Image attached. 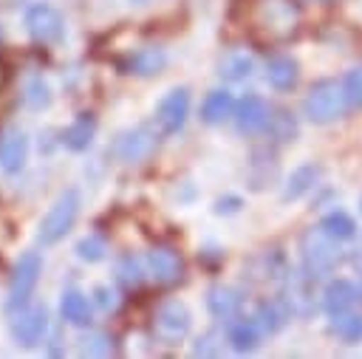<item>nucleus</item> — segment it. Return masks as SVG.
I'll use <instances>...</instances> for the list:
<instances>
[{"label": "nucleus", "instance_id": "1", "mask_svg": "<svg viewBox=\"0 0 362 359\" xmlns=\"http://www.w3.org/2000/svg\"><path fill=\"white\" fill-rule=\"evenodd\" d=\"M79 209H82V192L76 187H65L54 198V204L48 206V212L40 218V223H37V240L42 246L59 243L74 229V223L79 218Z\"/></svg>", "mask_w": 362, "mask_h": 359}, {"label": "nucleus", "instance_id": "2", "mask_svg": "<svg viewBox=\"0 0 362 359\" xmlns=\"http://www.w3.org/2000/svg\"><path fill=\"white\" fill-rule=\"evenodd\" d=\"M339 240H334L322 226H311L308 232H303L300 237V257H303V271L311 280H322L328 274H334L337 263H339Z\"/></svg>", "mask_w": 362, "mask_h": 359}, {"label": "nucleus", "instance_id": "3", "mask_svg": "<svg viewBox=\"0 0 362 359\" xmlns=\"http://www.w3.org/2000/svg\"><path fill=\"white\" fill-rule=\"evenodd\" d=\"M23 25L28 31V37L40 45H59L65 40L68 23L65 14L51 3V0H34L25 6L23 14Z\"/></svg>", "mask_w": 362, "mask_h": 359}, {"label": "nucleus", "instance_id": "4", "mask_svg": "<svg viewBox=\"0 0 362 359\" xmlns=\"http://www.w3.org/2000/svg\"><path fill=\"white\" fill-rule=\"evenodd\" d=\"M345 110V93L334 79H320L308 88L303 99V116L311 124H331Z\"/></svg>", "mask_w": 362, "mask_h": 359}, {"label": "nucleus", "instance_id": "5", "mask_svg": "<svg viewBox=\"0 0 362 359\" xmlns=\"http://www.w3.org/2000/svg\"><path fill=\"white\" fill-rule=\"evenodd\" d=\"M40 274H42L40 252H23L14 263V269H11V277H8V297H6V311L8 314L31 302L34 288L40 283Z\"/></svg>", "mask_w": 362, "mask_h": 359}, {"label": "nucleus", "instance_id": "6", "mask_svg": "<svg viewBox=\"0 0 362 359\" xmlns=\"http://www.w3.org/2000/svg\"><path fill=\"white\" fill-rule=\"evenodd\" d=\"M192 328V311L187 308V302L181 300H164L158 308H156V317H153V331H156V339L161 345H178Z\"/></svg>", "mask_w": 362, "mask_h": 359}, {"label": "nucleus", "instance_id": "7", "mask_svg": "<svg viewBox=\"0 0 362 359\" xmlns=\"http://www.w3.org/2000/svg\"><path fill=\"white\" fill-rule=\"evenodd\" d=\"M156 130L147 127V124H136V127H127L116 136L113 141V155L127 164V167H136V164H144L153 153H156Z\"/></svg>", "mask_w": 362, "mask_h": 359}, {"label": "nucleus", "instance_id": "8", "mask_svg": "<svg viewBox=\"0 0 362 359\" xmlns=\"http://www.w3.org/2000/svg\"><path fill=\"white\" fill-rule=\"evenodd\" d=\"M187 116H189V90L184 85H175L156 105V130L161 136H175L184 130Z\"/></svg>", "mask_w": 362, "mask_h": 359}, {"label": "nucleus", "instance_id": "9", "mask_svg": "<svg viewBox=\"0 0 362 359\" xmlns=\"http://www.w3.org/2000/svg\"><path fill=\"white\" fill-rule=\"evenodd\" d=\"M8 334L17 345L23 348H31L37 345L45 334H48V311L45 305H23L17 311H11V319H8Z\"/></svg>", "mask_w": 362, "mask_h": 359}, {"label": "nucleus", "instance_id": "10", "mask_svg": "<svg viewBox=\"0 0 362 359\" xmlns=\"http://www.w3.org/2000/svg\"><path fill=\"white\" fill-rule=\"evenodd\" d=\"M28 161V136L23 127L11 124L0 133V170L6 175H17Z\"/></svg>", "mask_w": 362, "mask_h": 359}, {"label": "nucleus", "instance_id": "11", "mask_svg": "<svg viewBox=\"0 0 362 359\" xmlns=\"http://www.w3.org/2000/svg\"><path fill=\"white\" fill-rule=\"evenodd\" d=\"M269 119H272L269 105H266V99L257 96V93H246V96L235 105V124H238V130H240L243 136H255V133L266 130V127H269Z\"/></svg>", "mask_w": 362, "mask_h": 359}, {"label": "nucleus", "instance_id": "12", "mask_svg": "<svg viewBox=\"0 0 362 359\" xmlns=\"http://www.w3.org/2000/svg\"><path fill=\"white\" fill-rule=\"evenodd\" d=\"M147 269H150V274L156 277V283H161V286L178 283L181 274H184L181 254H178L173 246H153V249L147 252Z\"/></svg>", "mask_w": 362, "mask_h": 359}, {"label": "nucleus", "instance_id": "13", "mask_svg": "<svg viewBox=\"0 0 362 359\" xmlns=\"http://www.w3.org/2000/svg\"><path fill=\"white\" fill-rule=\"evenodd\" d=\"M260 17L266 23L269 31H280V34H288L294 25H297V6L294 0H263L260 3Z\"/></svg>", "mask_w": 362, "mask_h": 359}, {"label": "nucleus", "instance_id": "14", "mask_svg": "<svg viewBox=\"0 0 362 359\" xmlns=\"http://www.w3.org/2000/svg\"><path fill=\"white\" fill-rule=\"evenodd\" d=\"M240 305H243V297H240V291L238 288H232V286H212L209 291H206V311L215 317V319H232V317H238V311H240Z\"/></svg>", "mask_w": 362, "mask_h": 359}, {"label": "nucleus", "instance_id": "15", "mask_svg": "<svg viewBox=\"0 0 362 359\" xmlns=\"http://www.w3.org/2000/svg\"><path fill=\"white\" fill-rule=\"evenodd\" d=\"M356 300H359V288L351 280H331L322 294V308L328 317H337V314L351 311Z\"/></svg>", "mask_w": 362, "mask_h": 359}, {"label": "nucleus", "instance_id": "16", "mask_svg": "<svg viewBox=\"0 0 362 359\" xmlns=\"http://www.w3.org/2000/svg\"><path fill=\"white\" fill-rule=\"evenodd\" d=\"M167 68V51L158 48V45H144V48H136L127 59V73L133 76H156Z\"/></svg>", "mask_w": 362, "mask_h": 359}, {"label": "nucleus", "instance_id": "17", "mask_svg": "<svg viewBox=\"0 0 362 359\" xmlns=\"http://www.w3.org/2000/svg\"><path fill=\"white\" fill-rule=\"evenodd\" d=\"M320 175H322L320 164H314V161H308V164H300L297 170H291V175H288V181H286V187H283V195H280V198H283L286 204H291V201H300L303 195H308V192L317 187Z\"/></svg>", "mask_w": 362, "mask_h": 359}, {"label": "nucleus", "instance_id": "18", "mask_svg": "<svg viewBox=\"0 0 362 359\" xmlns=\"http://www.w3.org/2000/svg\"><path fill=\"white\" fill-rule=\"evenodd\" d=\"M59 317H62L68 325H76V328L90 325L93 311H90L88 294H82L79 288H65L62 297H59Z\"/></svg>", "mask_w": 362, "mask_h": 359}, {"label": "nucleus", "instance_id": "19", "mask_svg": "<svg viewBox=\"0 0 362 359\" xmlns=\"http://www.w3.org/2000/svg\"><path fill=\"white\" fill-rule=\"evenodd\" d=\"M96 136V116L93 113H79L65 130H62V144L71 150V153H82L90 147Z\"/></svg>", "mask_w": 362, "mask_h": 359}, {"label": "nucleus", "instance_id": "20", "mask_svg": "<svg viewBox=\"0 0 362 359\" xmlns=\"http://www.w3.org/2000/svg\"><path fill=\"white\" fill-rule=\"evenodd\" d=\"M266 79L272 88L277 90H291L300 79V65L294 57H286V54H277L266 62Z\"/></svg>", "mask_w": 362, "mask_h": 359}, {"label": "nucleus", "instance_id": "21", "mask_svg": "<svg viewBox=\"0 0 362 359\" xmlns=\"http://www.w3.org/2000/svg\"><path fill=\"white\" fill-rule=\"evenodd\" d=\"M260 322L257 319H246V317H232L229 328H226V339L238 353H246L252 348H257L260 342Z\"/></svg>", "mask_w": 362, "mask_h": 359}, {"label": "nucleus", "instance_id": "22", "mask_svg": "<svg viewBox=\"0 0 362 359\" xmlns=\"http://www.w3.org/2000/svg\"><path fill=\"white\" fill-rule=\"evenodd\" d=\"M229 116H235V99L229 90L218 88V90H209L204 105H201V122L206 124H223Z\"/></svg>", "mask_w": 362, "mask_h": 359}, {"label": "nucleus", "instance_id": "23", "mask_svg": "<svg viewBox=\"0 0 362 359\" xmlns=\"http://www.w3.org/2000/svg\"><path fill=\"white\" fill-rule=\"evenodd\" d=\"M252 68H255V62L246 51H226L218 62V76L226 82H243L252 76Z\"/></svg>", "mask_w": 362, "mask_h": 359}, {"label": "nucleus", "instance_id": "24", "mask_svg": "<svg viewBox=\"0 0 362 359\" xmlns=\"http://www.w3.org/2000/svg\"><path fill=\"white\" fill-rule=\"evenodd\" d=\"M288 314H291V311H288V305H286L283 300H263V302L257 305L255 319L260 322L263 334H277V331L286 325Z\"/></svg>", "mask_w": 362, "mask_h": 359}, {"label": "nucleus", "instance_id": "25", "mask_svg": "<svg viewBox=\"0 0 362 359\" xmlns=\"http://www.w3.org/2000/svg\"><path fill=\"white\" fill-rule=\"evenodd\" d=\"M23 102H25V107H31V110H48L51 107V102H54V93H51V85L37 73V76H31L28 82H25V88H23Z\"/></svg>", "mask_w": 362, "mask_h": 359}, {"label": "nucleus", "instance_id": "26", "mask_svg": "<svg viewBox=\"0 0 362 359\" xmlns=\"http://www.w3.org/2000/svg\"><path fill=\"white\" fill-rule=\"evenodd\" d=\"M331 334L348 345L354 342H362V317L354 314V311H345V314H337L331 317Z\"/></svg>", "mask_w": 362, "mask_h": 359}, {"label": "nucleus", "instance_id": "27", "mask_svg": "<svg viewBox=\"0 0 362 359\" xmlns=\"http://www.w3.org/2000/svg\"><path fill=\"white\" fill-rule=\"evenodd\" d=\"M74 252H76V257L82 263H102L107 257V240L102 235H82L76 240Z\"/></svg>", "mask_w": 362, "mask_h": 359}, {"label": "nucleus", "instance_id": "28", "mask_svg": "<svg viewBox=\"0 0 362 359\" xmlns=\"http://www.w3.org/2000/svg\"><path fill=\"white\" fill-rule=\"evenodd\" d=\"M334 240H351L354 235H356V223H354V218L348 215V212H328L325 218H322V223H320Z\"/></svg>", "mask_w": 362, "mask_h": 359}, {"label": "nucleus", "instance_id": "29", "mask_svg": "<svg viewBox=\"0 0 362 359\" xmlns=\"http://www.w3.org/2000/svg\"><path fill=\"white\" fill-rule=\"evenodd\" d=\"M116 280H119L122 286H127V288L141 286V280H144L141 260L133 257V254H122V257L116 260Z\"/></svg>", "mask_w": 362, "mask_h": 359}, {"label": "nucleus", "instance_id": "30", "mask_svg": "<svg viewBox=\"0 0 362 359\" xmlns=\"http://www.w3.org/2000/svg\"><path fill=\"white\" fill-rule=\"evenodd\" d=\"M269 130H272V136H274L277 141H291V139L297 136V119H294V113L277 110V113L269 119Z\"/></svg>", "mask_w": 362, "mask_h": 359}, {"label": "nucleus", "instance_id": "31", "mask_svg": "<svg viewBox=\"0 0 362 359\" xmlns=\"http://www.w3.org/2000/svg\"><path fill=\"white\" fill-rule=\"evenodd\" d=\"M342 93L348 107H362V65H354L342 79Z\"/></svg>", "mask_w": 362, "mask_h": 359}, {"label": "nucleus", "instance_id": "32", "mask_svg": "<svg viewBox=\"0 0 362 359\" xmlns=\"http://www.w3.org/2000/svg\"><path fill=\"white\" fill-rule=\"evenodd\" d=\"M221 339H223V336L215 334V331L201 334V336L195 339V345H192V356H218V353L223 351V342H221Z\"/></svg>", "mask_w": 362, "mask_h": 359}, {"label": "nucleus", "instance_id": "33", "mask_svg": "<svg viewBox=\"0 0 362 359\" xmlns=\"http://www.w3.org/2000/svg\"><path fill=\"white\" fill-rule=\"evenodd\" d=\"M110 351H113V345H110V339L105 334H90V336H85L79 342V353L82 356H107Z\"/></svg>", "mask_w": 362, "mask_h": 359}, {"label": "nucleus", "instance_id": "34", "mask_svg": "<svg viewBox=\"0 0 362 359\" xmlns=\"http://www.w3.org/2000/svg\"><path fill=\"white\" fill-rule=\"evenodd\" d=\"M93 300H96V305H99L102 311H113V308L119 305V297H116V291H113L110 286H96V288H93Z\"/></svg>", "mask_w": 362, "mask_h": 359}, {"label": "nucleus", "instance_id": "35", "mask_svg": "<svg viewBox=\"0 0 362 359\" xmlns=\"http://www.w3.org/2000/svg\"><path fill=\"white\" fill-rule=\"evenodd\" d=\"M240 206H243V201L238 195H223L215 201L212 209H215V215H235V212H240Z\"/></svg>", "mask_w": 362, "mask_h": 359}, {"label": "nucleus", "instance_id": "36", "mask_svg": "<svg viewBox=\"0 0 362 359\" xmlns=\"http://www.w3.org/2000/svg\"><path fill=\"white\" fill-rule=\"evenodd\" d=\"M130 3H133V6H144L147 0H130Z\"/></svg>", "mask_w": 362, "mask_h": 359}, {"label": "nucleus", "instance_id": "37", "mask_svg": "<svg viewBox=\"0 0 362 359\" xmlns=\"http://www.w3.org/2000/svg\"><path fill=\"white\" fill-rule=\"evenodd\" d=\"M359 300H362V288H359Z\"/></svg>", "mask_w": 362, "mask_h": 359}]
</instances>
